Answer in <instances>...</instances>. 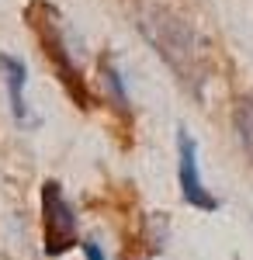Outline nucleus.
<instances>
[{"instance_id":"7ed1b4c3","label":"nucleus","mask_w":253,"mask_h":260,"mask_svg":"<svg viewBox=\"0 0 253 260\" xmlns=\"http://www.w3.org/2000/svg\"><path fill=\"white\" fill-rule=\"evenodd\" d=\"M42 233H45V253L49 257H62L66 250L80 246L77 212L56 180L42 184Z\"/></svg>"},{"instance_id":"0eeeda50","label":"nucleus","mask_w":253,"mask_h":260,"mask_svg":"<svg viewBox=\"0 0 253 260\" xmlns=\"http://www.w3.org/2000/svg\"><path fill=\"white\" fill-rule=\"evenodd\" d=\"M233 125H236V136H239V146L246 149V156L253 160V98H243L236 104Z\"/></svg>"},{"instance_id":"423d86ee","label":"nucleus","mask_w":253,"mask_h":260,"mask_svg":"<svg viewBox=\"0 0 253 260\" xmlns=\"http://www.w3.org/2000/svg\"><path fill=\"white\" fill-rule=\"evenodd\" d=\"M101 77H104V94H108V104L115 108L118 115H132V104H129V90H125V77L118 73V66L111 59L101 62Z\"/></svg>"},{"instance_id":"6e6552de","label":"nucleus","mask_w":253,"mask_h":260,"mask_svg":"<svg viewBox=\"0 0 253 260\" xmlns=\"http://www.w3.org/2000/svg\"><path fill=\"white\" fill-rule=\"evenodd\" d=\"M80 250H83V257H87V260H108V253L101 250L98 240H80Z\"/></svg>"},{"instance_id":"f257e3e1","label":"nucleus","mask_w":253,"mask_h":260,"mask_svg":"<svg viewBox=\"0 0 253 260\" xmlns=\"http://www.w3.org/2000/svg\"><path fill=\"white\" fill-rule=\"evenodd\" d=\"M139 28H142L146 42L160 52V59L198 94L201 83H205V73H208V49L198 39L195 28L184 18H177L174 11H167V7L142 11L139 14Z\"/></svg>"},{"instance_id":"f03ea898","label":"nucleus","mask_w":253,"mask_h":260,"mask_svg":"<svg viewBox=\"0 0 253 260\" xmlns=\"http://www.w3.org/2000/svg\"><path fill=\"white\" fill-rule=\"evenodd\" d=\"M28 21H31V28H35V35H39V42H42V52L49 56L52 70L59 73V83L66 87V94L77 101L80 108H90V104H94V94H90V87L83 80L80 66L73 62V49H70V42H66L59 11L52 4L35 0V4L28 7Z\"/></svg>"},{"instance_id":"20e7f679","label":"nucleus","mask_w":253,"mask_h":260,"mask_svg":"<svg viewBox=\"0 0 253 260\" xmlns=\"http://www.w3.org/2000/svg\"><path fill=\"white\" fill-rule=\"evenodd\" d=\"M177 180H180V194L191 208H201V212H215L218 208V198L205 187L201 180V167H198V142L180 128L177 132Z\"/></svg>"},{"instance_id":"39448f33","label":"nucleus","mask_w":253,"mask_h":260,"mask_svg":"<svg viewBox=\"0 0 253 260\" xmlns=\"http://www.w3.org/2000/svg\"><path fill=\"white\" fill-rule=\"evenodd\" d=\"M0 77L7 83V98H11V115H14V121L18 125H35L39 118L31 115V108L24 101V87H28V66H24V59L0 52Z\"/></svg>"}]
</instances>
